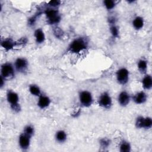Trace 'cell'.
I'll return each instance as SVG.
<instances>
[{
	"mask_svg": "<svg viewBox=\"0 0 152 152\" xmlns=\"http://www.w3.org/2000/svg\"><path fill=\"white\" fill-rule=\"evenodd\" d=\"M88 42L84 38L80 37L74 39L69 45L68 49L72 53H80L87 47Z\"/></svg>",
	"mask_w": 152,
	"mask_h": 152,
	"instance_id": "6da1fadb",
	"label": "cell"
},
{
	"mask_svg": "<svg viewBox=\"0 0 152 152\" xmlns=\"http://www.w3.org/2000/svg\"><path fill=\"white\" fill-rule=\"evenodd\" d=\"M7 99L8 103H10L11 107L13 110L16 112H18L20 110V106L18 104L19 97L15 92L9 91L7 94Z\"/></svg>",
	"mask_w": 152,
	"mask_h": 152,
	"instance_id": "7a4b0ae2",
	"label": "cell"
},
{
	"mask_svg": "<svg viewBox=\"0 0 152 152\" xmlns=\"http://www.w3.org/2000/svg\"><path fill=\"white\" fill-rule=\"evenodd\" d=\"M48 23L50 24H55L61 21V16L56 10L48 8L45 11Z\"/></svg>",
	"mask_w": 152,
	"mask_h": 152,
	"instance_id": "3957f363",
	"label": "cell"
},
{
	"mask_svg": "<svg viewBox=\"0 0 152 152\" xmlns=\"http://www.w3.org/2000/svg\"><path fill=\"white\" fill-rule=\"evenodd\" d=\"M79 99L81 104L85 106L88 107L93 103V97L91 94L88 91H82L79 94Z\"/></svg>",
	"mask_w": 152,
	"mask_h": 152,
	"instance_id": "277c9868",
	"label": "cell"
},
{
	"mask_svg": "<svg viewBox=\"0 0 152 152\" xmlns=\"http://www.w3.org/2000/svg\"><path fill=\"white\" fill-rule=\"evenodd\" d=\"M1 76L5 79L11 78L14 76V69L13 66L9 63H6L1 66Z\"/></svg>",
	"mask_w": 152,
	"mask_h": 152,
	"instance_id": "5b68a950",
	"label": "cell"
},
{
	"mask_svg": "<svg viewBox=\"0 0 152 152\" xmlns=\"http://www.w3.org/2000/svg\"><path fill=\"white\" fill-rule=\"evenodd\" d=\"M116 79L118 82L122 85L126 84L129 80V71L125 68H122L116 72Z\"/></svg>",
	"mask_w": 152,
	"mask_h": 152,
	"instance_id": "8992f818",
	"label": "cell"
},
{
	"mask_svg": "<svg viewBox=\"0 0 152 152\" xmlns=\"http://www.w3.org/2000/svg\"><path fill=\"white\" fill-rule=\"evenodd\" d=\"M98 102L99 104L101 107L106 109H109L111 107L112 103L111 97L107 92H104L100 95Z\"/></svg>",
	"mask_w": 152,
	"mask_h": 152,
	"instance_id": "52a82bcc",
	"label": "cell"
},
{
	"mask_svg": "<svg viewBox=\"0 0 152 152\" xmlns=\"http://www.w3.org/2000/svg\"><path fill=\"white\" fill-rule=\"evenodd\" d=\"M15 66L18 72L24 73L27 69L28 62L24 58H18L15 62Z\"/></svg>",
	"mask_w": 152,
	"mask_h": 152,
	"instance_id": "ba28073f",
	"label": "cell"
},
{
	"mask_svg": "<svg viewBox=\"0 0 152 152\" xmlns=\"http://www.w3.org/2000/svg\"><path fill=\"white\" fill-rule=\"evenodd\" d=\"M30 137L27 135L25 134H22L19 137V145L21 148L26 150L28 148L30 144Z\"/></svg>",
	"mask_w": 152,
	"mask_h": 152,
	"instance_id": "9c48e42d",
	"label": "cell"
},
{
	"mask_svg": "<svg viewBox=\"0 0 152 152\" xmlns=\"http://www.w3.org/2000/svg\"><path fill=\"white\" fill-rule=\"evenodd\" d=\"M118 102L122 106H126L130 101V96L126 91H122L118 96Z\"/></svg>",
	"mask_w": 152,
	"mask_h": 152,
	"instance_id": "30bf717a",
	"label": "cell"
},
{
	"mask_svg": "<svg viewBox=\"0 0 152 152\" xmlns=\"http://www.w3.org/2000/svg\"><path fill=\"white\" fill-rule=\"evenodd\" d=\"M50 103V100L49 97L45 95H42L39 97V99L37 102V105L40 108L45 109L48 106H49Z\"/></svg>",
	"mask_w": 152,
	"mask_h": 152,
	"instance_id": "8fae6325",
	"label": "cell"
},
{
	"mask_svg": "<svg viewBox=\"0 0 152 152\" xmlns=\"http://www.w3.org/2000/svg\"><path fill=\"white\" fill-rule=\"evenodd\" d=\"M147 100V95L144 91H140L136 93L133 97V100L137 104H142Z\"/></svg>",
	"mask_w": 152,
	"mask_h": 152,
	"instance_id": "7c38bea8",
	"label": "cell"
},
{
	"mask_svg": "<svg viewBox=\"0 0 152 152\" xmlns=\"http://www.w3.org/2000/svg\"><path fill=\"white\" fill-rule=\"evenodd\" d=\"M34 37L36 39V42L39 43H42L45 40V36L43 31L41 28H38L34 31Z\"/></svg>",
	"mask_w": 152,
	"mask_h": 152,
	"instance_id": "4fadbf2b",
	"label": "cell"
},
{
	"mask_svg": "<svg viewBox=\"0 0 152 152\" xmlns=\"http://www.w3.org/2000/svg\"><path fill=\"white\" fill-rule=\"evenodd\" d=\"M1 46L4 48L5 50H9L14 48L15 46H16V42L12 41L11 39H5L1 42Z\"/></svg>",
	"mask_w": 152,
	"mask_h": 152,
	"instance_id": "5bb4252c",
	"label": "cell"
},
{
	"mask_svg": "<svg viewBox=\"0 0 152 152\" xmlns=\"http://www.w3.org/2000/svg\"><path fill=\"white\" fill-rule=\"evenodd\" d=\"M142 84L143 87L146 90H150L152 87V78L151 75H145L142 80Z\"/></svg>",
	"mask_w": 152,
	"mask_h": 152,
	"instance_id": "9a60e30c",
	"label": "cell"
},
{
	"mask_svg": "<svg viewBox=\"0 0 152 152\" xmlns=\"http://www.w3.org/2000/svg\"><path fill=\"white\" fill-rule=\"evenodd\" d=\"M133 27L136 30L141 29L144 26V20L141 17H136L132 21Z\"/></svg>",
	"mask_w": 152,
	"mask_h": 152,
	"instance_id": "2e32d148",
	"label": "cell"
},
{
	"mask_svg": "<svg viewBox=\"0 0 152 152\" xmlns=\"http://www.w3.org/2000/svg\"><path fill=\"white\" fill-rule=\"evenodd\" d=\"M138 68L139 71L141 73H145L147 69V62L144 59H141L138 61Z\"/></svg>",
	"mask_w": 152,
	"mask_h": 152,
	"instance_id": "e0dca14e",
	"label": "cell"
},
{
	"mask_svg": "<svg viewBox=\"0 0 152 152\" xmlns=\"http://www.w3.org/2000/svg\"><path fill=\"white\" fill-rule=\"evenodd\" d=\"M55 138L58 142H64L66 140V134L65 131L60 130L56 132Z\"/></svg>",
	"mask_w": 152,
	"mask_h": 152,
	"instance_id": "ac0fdd59",
	"label": "cell"
},
{
	"mask_svg": "<svg viewBox=\"0 0 152 152\" xmlns=\"http://www.w3.org/2000/svg\"><path fill=\"white\" fill-rule=\"evenodd\" d=\"M29 91L30 92V93L35 96H39L40 95V88L35 85V84H32L29 87Z\"/></svg>",
	"mask_w": 152,
	"mask_h": 152,
	"instance_id": "d6986e66",
	"label": "cell"
},
{
	"mask_svg": "<svg viewBox=\"0 0 152 152\" xmlns=\"http://www.w3.org/2000/svg\"><path fill=\"white\" fill-rule=\"evenodd\" d=\"M119 148L121 152H129L131 150V145L128 142L123 141L120 145Z\"/></svg>",
	"mask_w": 152,
	"mask_h": 152,
	"instance_id": "ffe728a7",
	"label": "cell"
},
{
	"mask_svg": "<svg viewBox=\"0 0 152 152\" xmlns=\"http://www.w3.org/2000/svg\"><path fill=\"white\" fill-rule=\"evenodd\" d=\"M152 126V119L150 117L143 118L142 128L145 129H150Z\"/></svg>",
	"mask_w": 152,
	"mask_h": 152,
	"instance_id": "44dd1931",
	"label": "cell"
},
{
	"mask_svg": "<svg viewBox=\"0 0 152 152\" xmlns=\"http://www.w3.org/2000/svg\"><path fill=\"white\" fill-rule=\"evenodd\" d=\"M34 132V128L31 125H27L24 129V134L31 137Z\"/></svg>",
	"mask_w": 152,
	"mask_h": 152,
	"instance_id": "7402d4cb",
	"label": "cell"
},
{
	"mask_svg": "<svg viewBox=\"0 0 152 152\" xmlns=\"http://www.w3.org/2000/svg\"><path fill=\"white\" fill-rule=\"evenodd\" d=\"M103 4L105 6L106 8L108 10H112L115 6V1L112 0H106L103 1Z\"/></svg>",
	"mask_w": 152,
	"mask_h": 152,
	"instance_id": "603a6c76",
	"label": "cell"
},
{
	"mask_svg": "<svg viewBox=\"0 0 152 152\" xmlns=\"http://www.w3.org/2000/svg\"><path fill=\"white\" fill-rule=\"evenodd\" d=\"M41 15V12H38L37 14H36L32 16L31 17H30L28 20V24L29 26H33L35 24L36 22V20H37V18L39 17V15Z\"/></svg>",
	"mask_w": 152,
	"mask_h": 152,
	"instance_id": "cb8c5ba5",
	"label": "cell"
},
{
	"mask_svg": "<svg viewBox=\"0 0 152 152\" xmlns=\"http://www.w3.org/2000/svg\"><path fill=\"white\" fill-rule=\"evenodd\" d=\"M110 141L109 139L102 138L100 140V146L103 148H106L108 147V146L110 145Z\"/></svg>",
	"mask_w": 152,
	"mask_h": 152,
	"instance_id": "d4e9b609",
	"label": "cell"
},
{
	"mask_svg": "<svg viewBox=\"0 0 152 152\" xmlns=\"http://www.w3.org/2000/svg\"><path fill=\"white\" fill-rule=\"evenodd\" d=\"M110 33H111L113 37H118V36H119V30H118V27L116 26L112 25L110 27Z\"/></svg>",
	"mask_w": 152,
	"mask_h": 152,
	"instance_id": "484cf974",
	"label": "cell"
},
{
	"mask_svg": "<svg viewBox=\"0 0 152 152\" xmlns=\"http://www.w3.org/2000/svg\"><path fill=\"white\" fill-rule=\"evenodd\" d=\"M53 33H54L55 36L56 37H58V38L62 37L63 34H64V32L62 30V29H61L58 27H56L54 28V29H53Z\"/></svg>",
	"mask_w": 152,
	"mask_h": 152,
	"instance_id": "4316f807",
	"label": "cell"
},
{
	"mask_svg": "<svg viewBox=\"0 0 152 152\" xmlns=\"http://www.w3.org/2000/svg\"><path fill=\"white\" fill-rule=\"evenodd\" d=\"M142 116H139L137 118L135 121V126L138 128H142V122H143Z\"/></svg>",
	"mask_w": 152,
	"mask_h": 152,
	"instance_id": "83f0119b",
	"label": "cell"
},
{
	"mask_svg": "<svg viewBox=\"0 0 152 152\" xmlns=\"http://www.w3.org/2000/svg\"><path fill=\"white\" fill-rule=\"evenodd\" d=\"M49 5L52 7H56L59 6L61 4V1H57V0H53L49 2Z\"/></svg>",
	"mask_w": 152,
	"mask_h": 152,
	"instance_id": "f1b7e54d",
	"label": "cell"
},
{
	"mask_svg": "<svg viewBox=\"0 0 152 152\" xmlns=\"http://www.w3.org/2000/svg\"><path fill=\"white\" fill-rule=\"evenodd\" d=\"M27 42V40L26 37H22L20 40H18V42H16V45H24Z\"/></svg>",
	"mask_w": 152,
	"mask_h": 152,
	"instance_id": "f546056e",
	"label": "cell"
},
{
	"mask_svg": "<svg viewBox=\"0 0 152 152\" xmlns=\"http://www.w3.org/2000/svg\"><path fill=\"white\" fill-rule=\"evenodd\" d=\"M115 21H116V19H115V18H114V17H110V18H109V23H110V24H112V25H114V24L115 23Z\"/></svg>",
	"mask_w": 152,
	"mask_h": 152,
	"instance_id": "4dcf8cb0",
	"label": "cell"
},
{
	"mask_svg": "<svg viewBox=\"0 0 152 152\" xmlns=\"http://www.w3.org/2000/svg\"><path fill=\"white\" fill-rule=\"evenodd\" d=\"M4 80H5V78H4L3 77L1 76V87L4 86Z\"/></svg>",
	"mask_w": 152,
	"mask_h": 152,
	"instance_id": "1f68e13d",
	"label": "cell"
}]
</instances>
